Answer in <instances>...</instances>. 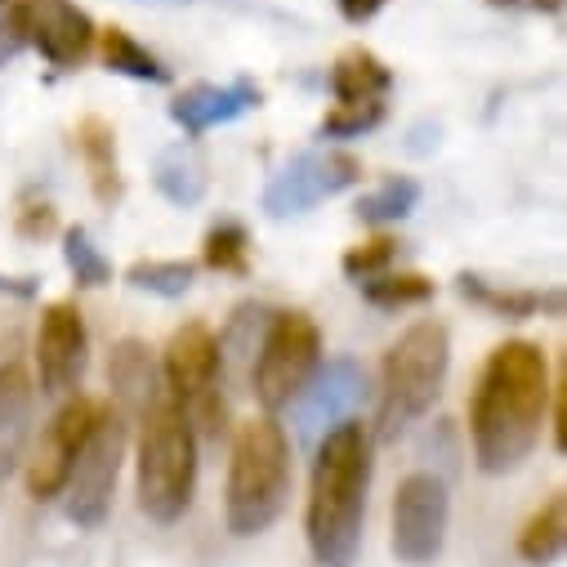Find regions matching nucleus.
I'll use <instances>...</instances> for the list:
<instances>
[{
    "mask_svg": "<svg viewBox=\"0 0 567 567\" xmlns=\"http://www.w3.org/2000/svg\"><path fill=\"white\" fill-rule=\"evenodd\" d=\"M549 358L532 340H505L487 353L470 398V447L483 474H514L549 420Z\"/></svg>",
    "mask_w": 567,
    "mask_h": 567,
    "instance_id": "1",
    "label": "nucleus"
},
{
    "mask_svg": "<svg viewBox=\"0 0 567 567\" xmlns=\"http://www.w3.org/2000/svg\"><path fill=\"white\" fill-rule=\"evenodd\" d=\"M367 492H371V430L362 420H344L331 434H322L309 474L305 536L318 567H353L362 549Z\"/></svg>",
    "mask_w": 567,
    "mask_h": 567,
    "instance_id": "2",
    "label": "nucleus"
},
{
    "mask_svg": "<svg viewBox=\"0 0 567 567\" xmlns=\"http://www.w3.org/2000/svg\"><path fill=\"white\" fill-rule=\"evenodd\" d=\"M291 496V439L272 415H255L233 430L224 523L233 536H264Z\"/></svg>",
    "mask_w": 567,
    "mask_h": 567,
    "instance_id": "3",
    "label": "nucleus"
},
{
    "mask_svg": "<svg viewBox=\"0 0 567 567\" xmlns=\"http://www.w3.org/2000/svg\"><path fill=\"white\" fill-rule=\"evenodd\" d=\"M134 443V501L153 523H179L197 496V439L171 398L148 406Z\"/></svg>",
    "mask_w": 567,
    "mask_h": 567,
    "instance_id": "4",
    "label": "nucleus"
},
{
    "mask_svg": "<svg viewBox=\"0 0 567 567\" xmlns=\"http://www.w3.org/2000/svg\"><path fill=\"white\" fill-rule=\"evenodd\" d=\"M452 367V331L434 318L411 322L380 362V411H375V439L398 443L411 424L430 411L447 384Z\"/></svg>",
    "mask_w": 567,
    "mask_h": 567,
    "instance_id": "5",
    "label": "nucleus"
},
{
    "mask_svg": "<svg viewBox=\"0 0 567 567\" xmlns=\"http://www.w3.org/2000/svg\"><path fill=\"white\" fill-rule=\"evenodd\" d=\"M94 19L76 0H10L0 10V68L14 54L37 50L50 68H76L94 50Z\"/></svg>",
    "mask_w": 567,
    "mask_h": 567,
    "instance_id": "6",
    "label": "nucleus"
},
{
    "mask_svg": "<svg viewBox=\"0 0 567 567\" xmlns=\"http://www.w3.org/2000/svg\"><path fill=\"white\" fill-rule=\"evenodd\" d=\"M322 367V331L309 313L281 309L268 318L259 358L250 367V393L259 398L264 415L291 411V402L305 393V384Z\"/></svg>",
    "mask_w": 567,
    "mask_h": 567,
    "instance_id": "7",
    "label": "nucleus"
},
{
    "mask_svg": "<svg viewBox=\"0 0 567 567\" xmlns=\"http://www.w3.org/2000/svg\"><path fill=\"white\" fill-rule=\"evenodd\" d=\"M125 452H130V420L116 406H99L94 430H90V439H85V447H81V456H76V465L59 492L68 523L99 527L107 518Z\"/></svg>",
    "mask_w": 567,
    "mask_h": 567,
    "instance_id": "8",
    "label": "nucleus"
},
{
    "mask_svg": "<svg viewBox=\"0 0 567 567\" xmlns=\"http://www.w3.org/2000/svg\"><path fill=\"white\" fill-rule=\"evenodd\" d=\"M353 184H362V162L344 148H309L300 157H291L281 166L268 188H264V210L272 219H291V215H309L313 206L349 193Z\"/></svg>",
    "mask_w": 567,
    "mask_h": 567,
    "instance_id": "9",
    "label": "nucleus"
},
{
    "mask_svg": "<svg viewBox=\"0 0 567 567\" xmlns=\"http://www.w3.org/2000/svg\"><path fill=\"white\" fill-rule=\"evenodd\" d=\"M452 496L439 474H406L393 492V558L430 567L447 545Z\"/></svg>",
    "mask_w": 567,
    "mask_h": 567,
    "instance_id": "10",
    "label": "nucleus"
},
{
    "mask_svg": "<svg viewBox=\"0 0 567 567\" xmlns=\"http://www.w3.org/2000/svg\"><path fill=\"white\" fill-rule=\"evenodd\" d=\"M99 406L103 402L81 398V393L63 398V406L54 411V420L41 430V439L28 456L32 501H59V492H63V483H68V474H72V465H76V456H81V447L94 430V420H99Z\"/></svg>",
    "mask_w": 567,
    "mask_h": 567,
    "instance_id": "11",
    "label": "nucleus"
},
{
    "mask_svg": "<svg viewBox=\"0 0 567 567\" xmlns=\"http://www.w3.org/2000/svg\"><path fill=\"white\" fill-rule=\"evenodd\" d=\"M90 367L85 318L72 300H54L37 327V380L45 398H72Z\"/></svg>",
    "mask_w": 567,
    "mask_h": 567,
    "instance_id": "12",
    "label": "nucleus"
},
{
    "mask_svg": "<svg viewBox=\"0 0 567 567\" xmlns=\"http://www.w3.org/2000/svg\"><path fill=\"white\" fill-rule=\"evenodd\" d=\"M362 393H367V367H358L353 358H331L291 402V411L305 434H331L336 424L353 420V406L362 402Z\"/></svg>",
    "mask_w": 567,
    "mask_h": 567,
    "instance_id": "13",
    "label": "nucleus"
},
{
    "mask_svg": "<svg viewBox=\"0 0 567 567\" xmlns=\"http://www.w3.org/2000/svg\"><path fill=\"white\" fill-rule=\"evenodd\" d=\"M259 103H264V90H259L250 76H237V81H228V85L202 81V85H188V90L175 94L171 121H175L188 138H202L206 130L228 125V121H237L241 112H250V107H259Z\"/></svg>",
    "mask_w": 567,
    "mask_h": 567,
    "instance_id": "14",
    "label": "nucleus"
},
{
    "mask_svg": "<svg viewBox=\"0 0 567 567\" xmlns=\"http://www.w3.org/2000/svg\"><path fill=\"white\" fill-rule=\"evenodd\" d=\"M107 389H112V406L134 424L148 406H157L166 398L162 389V371L153 362V349L144 340H116L112 358H107Z\"/></svg>",
    "mask_w": 567,
    "mask_h": 567,
    "instance_id": "15",
    "label": "nucleus"
},
{
    "mask_svg": "<svg viewBox=\"0 0 567 567\" xmlns=\"http://www.w3.org/2000/svg\"><path fill=\"white\" fill-rule=\"evenodd\" d=\"M456 296L470 300L474 309L505 318V322H527V318H563V291H532V287H505L483 272H461L456 277Z\"/></svg>",
    "mask_w": 567,
    "mask_h": 567,
    "instance_id": "16",
    "label": "nucleus"
},
{
    "mask_svg": "<svg viewBox=\"0 0 567 567\" xmlns=\"http://www.w3.org/2000/svg\"><path fill=\"white\" fill-rule=\"evenodd\" d=\"M32 406H37V380L28 367L6 362L0 367V478L23 461V447L32 439Z\"/></svg>",
    "mask_w": 567,
    "mask_h": 567,
    "instance_id": "17",
    "label": "nucleus"
},
{
    "mask_svg": "<svg viewBox=\"0 0 567 567\" xmlns=\"http://www.w3.org/2000/svg\"><path fill=\"white\" fill-rule=\"evenodd\" d=\"M76 153L90 179V193L99 206H116L125 197V179H121V157H116V130L103 116H85L76 125Z\"/></svg>",
    "mask_w": 567,
    "mask_h": 567,
    "instance_id": "18",
    "label": "nucleus"
},
{
    "mask_svg": "<svg viewBox=\"0 0 567 567\" xmlns=\"http://www.w3.org/2000/svg\"><path fill=\"white\" fill-rule=\"evenodd\" d=\"M268 318H272L268 305H237V309H233L228 327L215 336V344H219V371H228L233 380L250 384V367H255V358H259Z\"/></svg>",
    "mask_w": 567,
    "mask_h": 567,
    "instance_id": "19",
    "label": "nucleus"
},
{
    "mask_svg": "<svg viewBox=\"0 0 567 567\" xmlns=\"http://www.w3.org/2000/svg\"><path fill=\"white\" fill-rule=\"evenodd\" d=\"M393 90V72L362 45H349L331 63V94L336 103H375Z\"/></svg>",
    "mask_w": 567,
    "mask_h": 567,
    "instance_id": "20",
    "label": "nucleus"
},
{
    "mask_svg": "<svg viewBox=\"0 0 567 567\" xmlns=\"http://www.w3.org/2000/svg\"><path fill=\"white\" fill-rule=\"evenodd\" d=\"M94 45H99V59H103V68L107 72H116V76H130V81H148V85H166L171 81V68L138 41L134 32H125V28H103L99 37H94Z\"/></svg>",
    "mask_w": 567,
    "mask_h": 567,
    "instance_id": "21",
    "label": "nucleus"
},
{
    "mask_svg": "<svg viewBox=\"0 0 567 567\" xmlns=\"http://www.w3.org/2000/svg\"><path fill=\"white\" fill-rule=\"evenodd\" d=\"M563 545H567V496L554 492L523 523V532H518V558L532 563V567H549V563H558Z\"/></svg>",
    "mask_w": 567,
    "mask_h": 567,
    "instance_id": "22",
    "label": "nucleus"
},
{
    "mask_svg": "<svg viewBox=\"0 0 567 567\" xmlns=\"http://www.w3.org/2000/svg\"><path fill=\"white\" fill-rule=\"evenodd\" d=\"M153 184H157V193H162L166 202H175V206H197V202L206 197V188H210L206 162H202L188 144H175V148H166V153L157 157Z\"/></svg>",
    "mask_w": 567,
    "mask_h": 567,
    "instance_id": "23",
    "label": "nucleus"
},
{
    "mask_svg": "<svg viewBox=\"0 0 567 567\" xmlns=\"http://www.w3.org/2000/svg\"><path fill=\"white\" fill-rule=\"evenodd\" d=\"M358 291L375 309H415L424 300H434V277H424V272H380V277L358 281Z\"/></svg>",
    "mask_w": 567,
    "mask_h": 567,
    "instance_id": "24",
    "label": "nucleus"
},
{
    "mask_svg": "<svg viewBox=\"0 0 567 567\" xmlns=\"http://www.w3.org/2000/svg\"><path fill=\"white\" fill-rule=\"evenodd\" d=\"M193 277H197V264H188V259H138V264L125 268V281L134 291H148V296H162V300L188 296Z\"/></svg>",
    "mask_w": 567,
    "mask_h": 567,
    "instance_id": "25",
    "label": "nucleus"
},
{
    "mask_svg": "<svg viewBox=\"0 0 567 567\" xmlns=\"http://www.w3.org/2000/svg\"><path fill=\"white\" fill-rule=\"evenodd\" d=\"M202 264L210 272L246 277L250 272V233H246V224L241 219H219L202 241Z\"/></svg>",
    "mask_w": 567,
    "mask_h": 567,
    "instance_id": "26",
    "label": "nucleus"
},
{
    "mask_svg": "<svg viewBox=\"0 0 567 567\" xmlns=\"http://www.w3.org/2000/svg\"><path fill=\"white\" fill-rule=\"evenodd\" d=\"M63 264H68L72 281H76V287H85V291L107 287V281H112V259L94 246V237L85 228H68L63 233Z\"/></svg>",
    "mask_w": 567,
    "mask_h": 567,
    "instance_id": "27",
    "label": "nucleus"
},
{
    "mask_svg": "<svg viewBox=\"0 0 567 567\" xmlns=\"http://www.w3.org/2000/svg\"><path fill=\"white\" fill-rule=\"evenodd\" d=\"M415 206H420V184L406 175H389L375 193H367L358 202V215L367 224H389V219H406Z\"/></svg>",
    "mask_w": 567,
    "mask_h": 567,
    "instance_id": "28",
    "label": "nucleus"
},
{
    "mask_svg": "<svg viewBox=\"0 0 567 567\" xmlns=\"http://www.w3.org/2000/svg\"><path fill=\"white\" fill-rule=\"evenodd\" d=\"M384 99H375V103H336L327 116H322V125H318V134L322 138H358V134H371L380 121H384Z\"/></svg>",
    "mask_w": 567,
    "mask_h": 567,
    "instance_id": "29",
    "label": "nucleus"
},
{
    "mask_svg": "<svg viewBox=\"0 0 567 567\" xmlns=\"http://www.w3.org/2000/svg\"><path fill=\"white\" fill-rule=\"evenodd\" d=\"M398 259V241L393 237H367V241H358V246H349L344 250V259H340V268H344V277L349 281H367V277H380V272H389V264Z\"/></svg>",
    "mask_w": 567,
    "mask_h": 567,
    "instance_id": "30",
    "label": "nucleus"
},
{
    "mask_svg": "<svg viewBox=\"0 0 567 567\" xmlns=\"http://www.w3.org/2000/svg\"><path fill=\"white\" fill-rule=\"evenodd\" d=\"M14 233L23 241H45V237L59 233V210L45 197H23L19 210H14Z\"/></svg>",
    "mask_w": 567,
    "mask_h": 567,
    "instance_id": "31",
    "label": "nucleus"
},
{
    "mask_svg": "<svg viewBox=\"0 0 567 567\" xmlns=\"http://www.w3.org/2000/svg\"><path fill=\"white\" fill-rule=\"evenodd\" d=\"M549 406H554V447H567V371H558L554 389H549Z\"/></svg>",
    "mask_w": 567,
    "mask_h": 567,
    "instance_id": "32",
    "label": "nucleus"
},
{
    "mask_svg": "<svg viewBox=\"0 0 567 567\" xmlns=\"http://www.w3.org/2000/svg\"><path fill=\"white\" fill-rule=\"evenodd\" d=\"M492 10H518V14H558L563 0H487Z\"/></svg>",
    "mask_w": 567,
    "mask_h": 567,
    "instance_id": "33",
    "label": "nucleus"
},
{
    "mask_svg": "<svg viewBox=\"0 0 567 567\" xmlns=\"http://www.w3.org/2000/svg\"><path fill=\"white\" fill-rule=\"evenodd\" d=\"M37 287H41V281H37L32 272H23V277L0 272V296H10V300H32V296H37Z\"/></svg>",
    "mask_w": 567,
    "mask_h": 567,
    "instance_id": "34",
    "label": "nucleus"
},
{
    "mask_svg": "<svg viewBox=\"0 0 567 567\" xmlns=\"http://www.w3.org/2000/svg\"><path fill=\"white\" fill-rule=\"evenodd\" d=\"M336 6H340V14L349 23H367V19H375L384 10V0H336Z\"/></svg>",
    "mask_w": 567,
    "mask_h": 567,
    "instance_id": "35",
    "label": "nucleus"
},
{
    "mask_svg": "<svg viewBox=\"0 0 567 567\" xmlns=\"http://www.w3.org/2000/svg\"><path fill=\"white\" fill-rule=\"evenodd\" d=\"M148 6H188V0H148Z\"/></svg>",
    "mask_w": 567,
    "mask_h": 567,
    "instance_id": "36",
    "label": "nucleus"
},
{
    "mask_svg": "<svg viewBox=\"0 0 567 567\" xmlns=\"http://www.w3.org/2000/svg\"><path fill=\"white\" fill-rule=\"evenodd\" d=\"M6 6H10V0H0V10H6Z\"/></svg>",
    "mask_w": 567,
    "mask_h": 567,
    "instance_id": "37",
    "label": "nucleus"
},
{
    "mask_svg": "<svg viewBox=\"0 0 567 567\" xmlns=\"http://www.w3.org/2000/svg\"><path fill=\"white\" fill-rule=\"evenodd\" d=\"M0 483H6V478H0Z\"/></svg>",
    "mask_w": 567,
    "mask_h": 567,
    "instance_id": "38",
    "label": "nucleus"
}]
</instances>
